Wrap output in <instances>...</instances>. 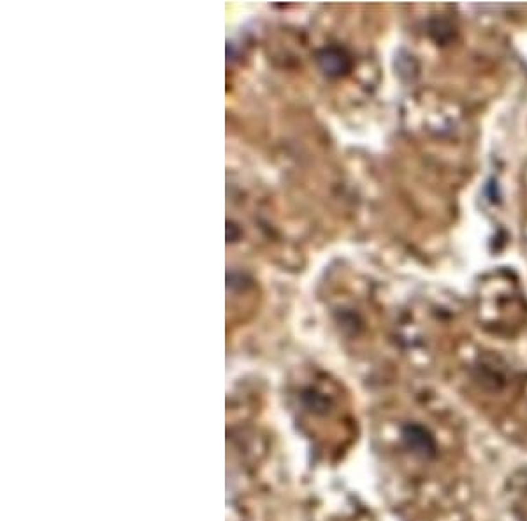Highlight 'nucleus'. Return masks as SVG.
Masks as SVG:
<instances>
[{
	"mask_svg": "<svg viewBox=\"0 0 527 521\" xmlns=\"http://www.w3.org/2000/svg\"><path fill=\"white\" fill-rule=\"evenodd\" d=\"M406 441L415 450H418V442H421V451H424V453H431L434 450V442H432L431 435L424 428H418V426H413V428L406 430Z\"/></svg>",
	"mask_w": 527,
	"mask_h": 521,
	"instance_id": "obj_1",
	"label": "nucleus"
}]
</instances>
